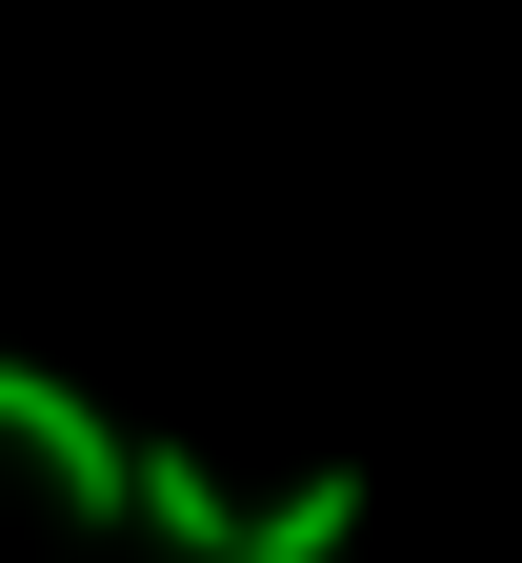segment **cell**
I'll return each instance as SVG.
<instances>
[{"label": "cell", "instance_id": "7a4b0ae2", "mask_svg": "<svg viewBox=\"0 0 522 563\" xmlns=\"http://www.w3.org/2000/svg\"><path fill=\"white\" fill-rule=\"evenodd\" d=\"M342 543H362V463H302L281 504H242V523H221V563H342Z\"/></svg>", "mask_w": 522, "mask_h": 563}, {"label": "cell", "instance_id": "6da1fadb", "mask_svg": "<svg viewBox=\"0 0 522 563\" xmlns=\"http://www.w3.org/2000/svg\"><path fill=\"white\" fill-rule=\"evenodd\" d=\"M0 443H21V463H41L81 523H121V422H101L81 383H60V363H0Z\"/></svg>", "mask_w": 522, "mask_h": 563}]
</instances>
